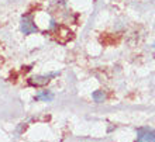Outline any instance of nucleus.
Masks as SVG:
<instances>
[{"label":"nucleus","mask_w":155,"mask_h":142,"mask_svg":"<svg viewBox=\"0 0 155 142\" xmlns=\"http://www.w3.org/2000/svg\"><path fill=\"white\" fill-rule=\"evenodd\" d=\"M21 31L24 34H33L37 31V25L34 24L33 17L31 16H24L21 20Z\"/></svg>","instance_id":"obj_1"},{"label":"nucleus","mask_w":155,"mask_h":142,"mask_svg":"<svg viewBox=\"0 0 155 142\" xmlns=\"http://www.w3.org/2000/svg\"><path fill=\"white\" fill-rule=\"evenodd\" d=\"M51 76H52V75H51ZM51 76H35V77H31V79L28 80V83L31 86H35V87H38V86H45L49 82V77Z\"/></svg>","instance_id":"obj_2"},{"label":"nucleus","mask_w":155,"mask_h":142,"mask_svg":"<svg viewBox=\"0 0 155 142\" xmlns=\"http://www.w3.org/2000/svg\"><path fill=\"white\" fill-rule=\"evenodd\" d=\"M37 100H44V102H51L54 98V94L52 93H48V92H42V93L37 94Z\"/></svg>","instance_id":"obj_3"},{"label":"nucleus","mask_w":155,"mask_h":142,"mask_svg":"<svg viewBox=\"0 0 155 142\" xmlns=\"http://www.w3.org/2000/svg\"><path fill=\"white\" fill-rule=\"evenodd\" d=\"M143 131L145 132V137L138 138L140 141H144V139H148V141H155V132H152V131H147V130H143Z\"/></svg>","instance_id":"obj_4"},{"label":"nucleus","mask_w":155,"mask_h":142,"mask_svg":"<svg viewBox=\"0 0 155 142\" xmlns=\"http://www.w3.org/2000/svg\"><path fill=\"white\" fill-rule=\"evenodd\" d=\"M92 97L94 98V102H103L104 94H103V92H94V93L92 94Z\"/></svg>","instance_id":"obj_5"}]
</instances>
